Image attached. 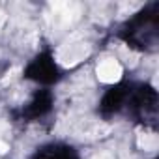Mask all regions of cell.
<instances>
[{
  "instance_id": "cell-1",
  "label": "cell",
  "mask_w": 159,
  "mask_h": 159,
  "mask_svg": "<svg viewBox=\"0 0 159 159\" xmlns=\"http://www.w3.org/2000/svg\"><path fill=\"white\" fill-rule=\"evenodd\" d=\"M120 77H122V66L116 60H103L98 66V79L101 83L112 84L120 81Z\"/></svg>"
},
{
  "instance_id": "cell-2",
  "label": "cell",
  "mask_w": 159,
  "mask_h": 159,
  "mask_svg": "<svg viewBox=\"0 0 159 159\" xmlns=\"http://www.w3.org/2000/svg\"><path fill=\"white\" fill-rule=\"evenodd\" d=\"M86 52H88V47L86 45H67V47H64L62 51H60V54H58V58H60V62L64 64V66H73V64H77V62H81L84 56H86Z\"/></svg>"
},
{
  "instance_id": "cell-3",
  "label": "cell",
  "mask_w": 159,
  "mask_h": 159,
  "mask_svg": "<svg viewBox=\"0 0 159 159\" xmlns=\"http://www.w3.org/2000/svg\"><path fill=\"white\" fill-rule=\"evenodd\" d=\"M139 146L142 150H148V152L155 150L157 148V135L155 133H140L139 135Z\"/></svg>"
},
{
  "instance_id": "cell-4",
  "label": "cell",
  "mask_w": 159,
  "mask_h": 159,
  "mask_svg": "<svg viewBox=\"0 0 159 159\" xmlns=\"http://www.w3.org/2000/svg\"><path fill=\"white\" fill-rule=\"evenodd\" d=\"M19 73H21V67H19V66H15V67H11V69H10V71L6 73V77L2 79V84H6V83H10V81H11V79H15V77H17Z\"/></svg>"
},
{
  "instance_id": "cell-5",
  "label": "cell",
  "mask_w": 159,
  "mask_h": 159,
  "mask_svg": "<svg viewBox=\"0 0 159 159\" xmlns=\"http://www.w3.org/2000/svg\"><path fill=\"white\" fill-rule=\"evenodd\" d=\"M10 148H8V144L4 142V140H0V153H6Z\"/></svg>"
}]
</instances>
